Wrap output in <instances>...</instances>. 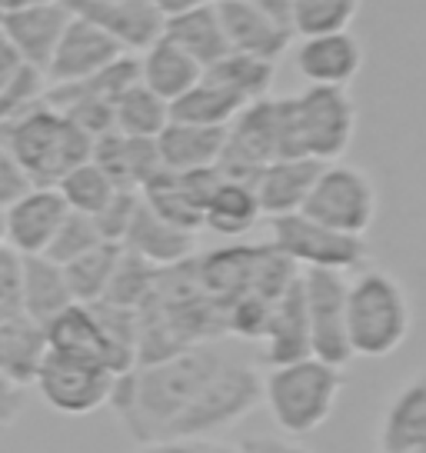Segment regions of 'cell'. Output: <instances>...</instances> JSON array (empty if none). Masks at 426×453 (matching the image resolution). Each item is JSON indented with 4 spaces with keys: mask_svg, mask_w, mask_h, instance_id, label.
Wrapping results in <instances>:
<instances>
[{
    "mask_svg": "<svg viewBox=\"0 0 426 453\" xmlns=\"http://www.w3.org/2000/svg\"><path fill=\"white\" fill-rule=\"evenodd\" d=\"M230 347H233L230 340H213V343L186 347L164 360L137 364L114 380L107 407H114L120 426L137 447L171 440L186 407L197 400L203 383L220 367Z\"/></svg>",
    "mask_w": 426,
    "mask_h": 453,
    "instance_id": "6da1fadb",
    "label": "cell"
},
{
    "mask_svg": "<svg viewBox=\"0 0 426 453\" xmlns=\"http://www.w3.org/2000/svg\"><path fill=\"white\" fill-rule=\"evenodd\" d=\"M413 330L407 287L380 267H360L346 277V340L350 354L384 360L397 354Z\"/></svg>",
    "mask_w": 426,
    "mask_h": 453,
    "instance_id": "7a4b0ae2",
    "label": "cell"
},
{
    "mask_svg": "<svg viewBox=\"0 0 426 453\" xmlns=\"http://www.w3.org/2000/svg\"><path fill=\"white\" fill-rule=\"evenodd\" d=\"M263 387V407L270 411V420L284 437H310L327 424L343 387H346V370L333 367L327 360L303 357L293 364L270 367L260 377Z\"/></svg>",
    "mask_w": 426,
    "mask_h": 453,
    "instance_id": "3957f363",
    "label": "cell"
},
{
    "mask_svg": "<svg viewBox=\"0 0 426 453\" xmlns=\"http://www.w3.org/2000/svg\"><path fill=\"white\" fill-rule=\"evenodd\" d=\"M0 141L14 154L34 187H57V180L77 164L90 160L94 141L73 127L47 100L20 117L0 120Z\"/></svg>",
    "mask_w": 426,
    "mask_h": 453,
    "instance_id": "277c9868",
    "label": "cell"
},
{
    "mask_svg": "<svg viewBox=\"0 0 426 453\" xmlns=\"http://www.w3.org/2000/svg\"><path fill=\"white\" fill-rule=\"evenodd\" d=\"M284 157H307L316 164L340 160L356 134V104L343 87H303L280 97Z\"/></svg>",
    "mask_w": 426,
    "mask_h": 453,
    "instance_id": "5b68a950",
    "label": "cell"
},
{
    "mask_svg": "<svg viewBox=\"0 0 426 453\" xmlns=\"http://www.w3.org/2000/svg\"><path fill=\"white\" fill-rule=\"evenodd\" d=\"M377 211H380V197H377L373 177L363 167L343 164V160L320 167L310 194L300 207V213H307L310 220L350 237H367V230L377 224Z\"/></svg>",
    "mask_w": 426,
    "mask_h": 453,
    "instance_id": "8992f818",
    "label": "cell"
},
{
    "mask_svg": "<svg viewBox=\"0 0 426 453\" xmlns=\"http://www.w3.org/2000/svg\"><path fill=\"white\" fill-rule=\"evenodd\" d=\"M270 247L293 264L297 270H333V273H356L369 264L367 237H350L333 226L310 220L307 213L273 217Z\"/></svg>",
    "mask_w": 426,
    "mask_h": 453,
    "instance_id": "52a82bcc",
    "label": "cell"
},
{
    "mask_svg": "<svg viewBox=\"0 0 426 453\" xmlns=\"http://www.w3.org/2000/svg\"><path fill=\"white\" fill-rule=\"evenodd\" d=\"M284 157V124L280 97H260L247 104L224 130V150L217 160L220 177L254 184V177L270 160Z\"/></svg>",
    "mask_w": 426,
    "mask_h": 453,
    "instance_id": "ba28073f",
    "label": "cell"
},
{
    "mask_svg": "<svg viewBox=\"0 0 426 453\" xmlns=\"http://www.w3.org/2000/svg\"><path fill=\"white\" fill-rule=\"evenodd\" d=\"M346 277L333 270H300L303 307L310 326V357L327 360L333 367H346L350 340H346Z\"/></svg>",
    "mask_w": 426,
    "mask_h": 453,
    "instance_id": "9c48e42d",
    "label": "cell"
},
{
    "mask_svg": "<svg viewBox=\"0 0 426 453\" xmlns=\"http://www.w3.org/2000/svg\"><path fill=\"white\" fill-rule=\"evenodd\" d=\"M114 380L117 373H110L103 364L77 360V357H64L47 350L34 387L41 390V396L54 411L71 413V417H84V413L107 407Z\"/></svg>",
    "mask_w": 426,
    "mask_h": 453,
    "instance_id": "30bf717a",
    "label": "cell"
},
{
    "mask_svg": "<svg viewBox=\"0 0 426 453\" xmlns=\"http://www.w3.org/2000/svg\"><path fill=\"white\" fill-rule=\"evenodd\" d=\"M217 184H220L217 167L186 170V173H173V170L160 167L141 187V200L167 224L197 234V230H203V207H207Z\"/></svg>",
    "mask_w": 426,
    "mask_h": 453,
    "instance_id": "8fae6325",
    "label": "cell"
},
{
    "mask_svg": "<svg viewBox=\"0 0 426 453\" xmlns=\"http://www.w3.org/2000/svg\"><path fill=\"white\" fill-rule=\"evenodd\" d=\"M290 57H293V71L307 87L350 90V84L363 71V43L354 30L297 37V43H290Z\"/></svg>",
    "mask_w": 426,
    "mask_h": 453,
    "instance_id": "7c38bea8",
    "label": "cell"
},
{
    "mask_svg": "<svg viewBox=\"0 0 426 453\" xmlns=\"http://www.w3.org/2000/svg\"><path fill=\"white\" fill-rule=\"evenodd\" d=\"M0 213H4V247H11L20 257H34L50 247L71 207L64 203L57 187H30L27 194H20Z\"/></svg>",
    "mask_w": 426,
    "mask_h": 453,
    "instance_id": "4fadbf2b",
    "label": "cell"
},
{
    "mask_svg": "<svg viewBox=\"0 0 426 453\" xmlns=\"http://www.w3.org/2000/svg\"><path fill=\"white\" fill-rule=\"evenodd\" d=\"M71 24L67 0L60 4H37V7H7L0 11V37L24 64L47 73L64 27Z\"/></svg>",
    "mask_w": 426,
    "mask_h": 453,
    "instance_id": "5bb4252c",
    "label": "cell"
},
{
    "mask_svg": "<svg viewBox=\"0 0 426 453\" xmlns=\"http://www.w3.org/2000/svg\"><path fill=\"white\" fill-rule=\"evenodd\" d=\"M213 7H217V20L224 30L227 50L260 57V60H270V64L290 54L293 30L286 27L284 20L263 14V11H256L243 0H213Z\"/></svg>",
    "mask_w": 426,
    "mask_h": 453,
    "instance_id": "9a60e30c",
    "label": "cell"
},
{
    "mask_svg": "<svg viewBox=\"0 0 426 453\" xmlns=\"http://www.w3.org/2000/svg\"><path fill=\"white\" fill-rule=\"evenodd\" d=\"M67 7L77 17H84L87 24L103 30L124 54L147 50L164 30V17L147 0H67Z\"/></svg>",
    "mask_w": 426,
    "mask_h": 453,
    "instance_id": "2e32d148",
    "label": "cell"
},
{
    "mask_svg": "<svg viewBox=\"0 0 426 453\" xmlns=\"http://www.w3.org/2000/svg\"><path fill=\"white\" fill-rule=\"evenodd\" d=\"M117 57H124V50L103 30L71 11V24L64 27L54 57L47 64V84H71V81L94 77L97 71L110 67Z\"/></svg>",
    "mask_w": 426,
    "mask_h": 453,
    "instance_id": "e0dca14e",
    "label": "cell"
},
{
    "mask_svg": "<svg viewBox=\"0 0 426 453\" xmlns=\"http://www.w3.org/2000/svg\"><path fill=\"white\" fill-rule=\"evenodd\" d=\"M256 347H260V364H267V367H280V364H293V360L310 357V326H307L300 273L297 280L273 300Z\"/></svg>",
    "mask_w": 426,
    "mask_h": 453,
    "instance_id": "ac0fdd59",
    "label": "cell"
},
{
    "mask_svg": "<svg viewBox=\"0 0 426 453\" xmlns=\"http://www.w3.org/2000/svg\"><path fill=\"white\" fill-rule=\"evenodd\" d=\"M320 167L323 164L307 160V157H280V160H270L267 167L260 170L250 187H254L263 220L297 213L303 207L307 194H310Z\"/></svg>",
    "mask_w": 426,
    "mask_h": 453,
    "instance_id": "d6986e66",
    "label": "cell"
},
{
    "mask_svg": "<svg viewBox=\"0 0 426 453\" xmlns=\"http://www.w3.org/2000/svg\"><path fill=\"white\" fill-rule=\"evenodd\" d=\"M377 443H380V453L426 450V370L413 373L410 380L390 396Z\"/></svg>",
    "mask_w": 426,
    "mask_h": 453,
    "instance_id": "ffe728a7",
    "label": "cell"
},
{
    "mask_svg": "<svg viewBox=\"0 0 426 453\" xmlns=\"http://www.w3.org/2000/svg\"><path fill=\"white\" fill-rule=\"evenodd\" d=\"M120 247L130 250V254H137L147 264H154V267H173V264H184V260L194 257L197 234L167 224L164 217H156L141 200Z\"/></svg>",
    "mask_w": 426,
    "mask_h": 453,
    "instance_id": "44dd1931",
    "label": "cell"
},
{
    "mask_svg": "<svg viewBox=\"0 0 426 453\" xmlns=\"http://www.w3.org/2000/svg\"><path fill=\"white\" fill-rule=\"evenodd\" d=\"M43 334H47V350L77 357V360H94V364H103L110 373H117L107 334H103L90 303H71L67 311H60L54 320L43 324Z\"/></svg>",
    "mask_w": 426,
    "mask_h": 453,
    "instance_id": "7402d4cb",
    "label": "cell"
},
{
    "mask_svg": "<svg viewBox=\"0 0 426 453\" xmlns=\"http://www.w3.org/2000/svg\"><path fill=\"white\" fill-rule=\"evenodd\" d=\"M90 160L97 164L117 190H137L160 170V157H156V143L143 141V137H124V134H103L90 147Z\"/></svg>",
    "mask_w": 426,
    "mask_h": 453,
    "instance_id": "603a6c76",
    "label": "cell"
},
{
    "mask_svg": "<svg viewBox=\"0 0 426 453\" xmlns=\"http://www.w3.org/2000/svg\"><path fill=\"white\" fill-rule=\"evenodd\" d=\"M224 130L227 127H197V124H177V120H171L154 141L160 167L173 170V173L217 167L220 150H224Z\"/></svg>",
    "mask_w": 426,
    "mask_h": 453,
    "instance_id": "cb8c5ba5",
    "label": "cell"
},
{
    "mask_svg": "<svg viewBox=\"0 0 426 453\" xmlns=\"http://www.w3.org/2000/svg\"><path fill=\"white\" fill-rule=\"evenodd\" d=\"M137 73H141V84L147 90H154L160 100L173 104L203 77V67L194 57H186L177 43H171L167 37H156L137 57Z\"/></svg>",
    "mask_w": 426,
    "mask_h": 453,
    "instance_id": "d4e9b609",
    "label": "cell"
},
{
    "mask_svg": "<svg viewBox=\"0 0 426 453\" xmlns=\"http://www.w3.org/2000/svg\"><path fill=\"white\" fill-rule=\"evenodd\" d=\"M71 303L73 297L67 290L60 264H54L43 254L20 257V313H27L30 320L43 326L60 311H67Z\"/></svg>",
    "mask_w": 426,
    "mask_h": 453,
    "instance_id": "484cf974",
    "label": "cell"
},
{
    "mask_svg": "<svg viewBox=\"0 0 426 453\" xmlns=\"http://www.w3.org/2000/svg\"><path fill=\"white\" fill-rule=\"evenodd\" d=\"M43 354H47V334L27 313H17L0 324V377L27 390L37 380Z\"/></svg>",
    "mask_w": 426,
    "mask_h": 453,
    "instance_id": "4316f807",
    "label": "cell"
},
{
    "mask_svg": "<svg viewBox=\"0 0 426 453\" xmlns=\"http://www.w3.org/2000/svg\"><path fill=\"white\" fill-rule=\"evenodd\" d=\"M260 220H263V213H260L254 187L220 177V184L213 187L210 200L203 207V230L227 237V241H240Z\"/></svg>",
    "mask_w": 426,
    "mask_h": 453,
    "instance_id": "83f0119b",
    "label": "cell"
},
{
    "mask_svg": "<svg viewBox=\"0 0 426 453\" xmlns=\"http://www.w3.org/2000/svg\"><path fill=\"white\" fill-rule=\"evenodd\" d=\"M160 37L177 43L186 57L197 60L203 71L227 54V41H224V30H220V20H217L213 0L210 4H200L194 11H184V14L164 17Z\"/></svg>",
    "mask_w": 426,
    "mask_h": 453,
    "instance_id": "f1b7e54d",
    "label": "cell"
},
{
    "mask_svg": "<svg viewBox=\"0 0 426 453\" xmlns=\"http://www.w3.org/2000/svg\"><path fill=\"white\" fill-rule=\"evenodd\" d=\"M243 107L247 104L240 97H233L227 87L213 84L210 77H200L186 94H180L171 104V120L197 124V127H227Z\"/></svg>",
    "mask_w": 426,
    "mask_h": 453,
    "instance_id": "f546056e",
    "label": "cell"
},
{
    "mask_svg": "<svg viewBox=\"0 0 426 453\" xmlns=\"http://www.w3.org/2000/svg\"><path fill=\"white\" fill-rule=\"evenodd\" d=\"M203 77H210L213 84L227 87L233 97H240L243 104H254L260 97H270V87L277 81V64L260 60L250 54H227L220 57L217 64H210Z\"/></svg>",
    "mask_w": 426,
    "mask_h": 453,
    "instance_id": "4dcf8cb0",
    "label": "cell"
},
{
    "mask_svg": "<svg viewBox=\"0 0 426 453\" xmlns=\"http://www.w3.org/2000/svg\"><path fill=\"white\" fill-rule=\"evenodd\" d=\"M171 124V104L137 81L114 100V130L124 137L156 141V134Z\"/></svg>",
    "mask_w": 426,
    "mask_h": 453,
    "instance_id": "1f68e13d",
    "label": "cell"
},
{
    "mask_svg": "<svg viewBox=\"0 0 426 453\" xmlns=\"http://www.w3.org/2000/svg\"><path fill=\"white\" fill-rule=\"evenodd\" d=\"M117 257H120V243H97L94 250L64 264V280H67L73 303H97L103 297L117 267Z\"/></svg>",
    "mask_w": 426,
    "mask_h": 453,
    "instance_id": "d6a6232c",
    "label": "cell"
},
{
    "mask_svg": "<svg viewBox=\"0 0 426 453\" xmlns=\"http://www.w3.org/2000/svg\"><path fill=\"white\" fill-rule=\"evenodd\" d=\"M363 0H290V30L293 37L350 30Z\"/></svg>",
    "mask_w": 426,
    "mask_h": 453,
    "instance_id": "836d02e7",
    "label": "cell"
},
{
    "mask_svg": "<svg viewBox=\"0 0 426 453\" xmlns=\"http://www.w3.org/2000/svg\"><path fill=\"white\" fill-rule=\"evenodd\" d=\"M156 270L154 264L141 260L137 254H130L120 247V257H117V267L110 273V283L103 290V303H114V307H127V311H137L143 300L150 297L156 280Z\"/></svg>",
    "mask_w": 426,
    "mask_h": 453,
    "instance_id": "e575fe53",
    "label": "cell"
},
{
    "mask_svg": "<svg viewBox=\"0 0 426 453\" xmlns=\"http://www.w3.org/2000/svg\"><path fill=\"white\" fill-rule=\"evenodd\" d=\"M114 190H117L114 180L94 160L77 164V167L67 170L57 180V194L64 197V203L77 213H87V217H94L107 200L114 197Z\"/></svg>",
    "mask_w": 426,
    "mask_h": 453,
    "instance_id": "d590c367",
    "label": "cell"
},
{
    "mask_svg": "<svg viewBox=\"0 0 426 453\" xmlns=\"http://www.w3.org/2000/svg\"><path fill=\"white\" fill-rule=\"evenodd\" d=\"M47 87H50L47 84V73L20 60L17 71L7 77V84L0 87V120L20 117V113H27L30 107L43 104Z\"/></svg>",
    "mask_w": 426,
    "mask_h": 453,
    "instance_id": "8d00e7d4",
    "label": "cell"
},
{
    "mask_svg": "<svg viewBox=\"0 0 426 453\" xmlns=\"http://www.w3.org/2000/svg\"><path fill=\"white\" fill-rule=\"evenodd\" d=\"M97 243H107V241L100 237L94 217L71 211L67 217H64V224L57 226V234H54L50 247L43 250V257H50L54 264H60V267H64V264L77 260V257L87 254V250H94Z\"/></svg>",
    "mask_w": 426,
    "mask_h": 453,
    "instance_id": "74e56055",
    "label": "cell"
},
{
    "mask_svg": "<svg viewBox=\"0 0 426 453\" xmlns=\"http://www.w3.org/2000/svg\"><path fill=\"white\" fill-rule=\"evenodd\" d=\"M137 203H141V194H137V190H114V197L94 213V224H97L100 237H103L107 243L124 241V234H127L130 220H133Z\"/></svg>",
    "mask_w": 426,
    "mask_h": 453,
    "instance_id": "f35d334b",
    "label": "cell"
},
{
    "mask_svg": "<svg viewBox=\"0 0 426 453\" xmlns=\"http://www.w3.org/2000/svg\"><path fill=\"white\" fill-rule=\"evenodd\" d=\"M20 313V254L0 247V324Z\"/></svg>",
    "mask_w": 426,
    "mask_h": 453,
    "instance_id": "ab89813d",
    "label": "cell"
},
{
    "mask_svg": "<svg viewBox=\"0 0 426 453\" xmlns=\"http://www.w3.org/2000/svg\"><path fill=\"white\" fill-rule=\"evenodd\" d=\"M30 180H27V173L20 170V164L14 160V154L4 147V141H0V211L4 207H11L20 194H27L30 190Z\"/></svg>",
    "mask_w": 426,
    "mask_h": 453,
    "instance_id": "60d3db41",
    "label": "cell"
},
{
    "mask_svg": "<svg viewBox=\"0 0 426 453\" xmlns=\"http://www.w3.org/2000/svg\"><path fill=\"white\" fill-rule=\"evenodd\" d=\"M137 453H237V443H224V440H217V437L156 440V443H143Z\"/></svg>",
    "mask_w": 426,
    "mask_h": 453,
    "instance_id": "b9f144b4",
    "label": "cell"
},
{
    "mask_svg": "<svg viewBox=\"0 0 426 453\" xmlns=\"http://www.w3.org/2000/svg\"><path fill=\"white\" fill-rule=\"evenodd\" d=\"M237 453H313L307 447H300L293 437H277V434H254V437H243L237 443Z\"/></svg>",
    "mask_w": 426,
    "mask_h": 453,
    "instance_id": "7bdbcfd3",
    "label": "cell"
},
{
    "mask_svg": "<svg viewBox=\"0 0 426 453\" xmlns=\"http://www.w3.org/2000/svg\"><path fill=\"white\" fill-rule=\"evenodd\" d=\"M27 407V394H24V387H17L11 383L7 377H0V426H11L24 413Z\"/></svg>",
    "mask_w": 426,
    "mask_h": 453,
    "instance_id": "ee69618b",
    "label": "cell"
},
{
    "mask_svg": "<svg viewBox=\"0 0 426 453\" xmlns=\"http://www.w3.org/2000/svg\"><path fill=\"white\" fill-rule=\"evenodd\" d=\"M160 17H173V14H184V11H194L200 4H210V0H147Z\"/></svg>",
    "mask_w": 426,
    "mask_h": 453,
    "instance_id": "f6af8a7d",
    "label": "cell"
},
{
    "mask_svg": "<svg viewBox=\"0 0 426 453\" xmlns=\"http://www.w3.org/2000/svg\"><path fill=\"white\" fill-rule=\"evenodd\" d=\"M243 4H250V7H256V11H263V14L277 17V20H284L286 27H290V0H243Z\"/></svg>",
    "mask_w": 426,
    "mask_h": 453,
    "instance_id": "bcb514c9",
    "label": "cell"
},
{
    "mask_svg": "<svg viewBox=\"0 0 426 453\" xmlns=\"http://www.w3.org/2000/svg\"><path fill=\"white\" fill-rule=\"evenodd\" d=\"M17 64H20V57L4 43V37H0V87L7 84V77L17 71Z\"/></svg>",
    "mask_w": 426,
    "mask_h": 453,
    "instance_id": "7dc6e473",
    "label": "cell"
},
{
    "mask_svg": "<svg viewBox=\"0 0 426 453\" xmlns=\"http://www.w3.org/2000/svg\"><path fill=\"white\" fill-rule=\"evenodd\" d=\"M37 4H60V0H4L0 11H7V7H37Z\"/></svg>",
    "mask_w": 426,
    "mask_h": 453,
    "instance_id": "c3c4849f",
    "label": "cell"
},
{
    "mask_svg": "<svg viewBox=\"0 0 426 453\" xmlns=\"http://www.w3.org/2000/svg\"><path fill=\"white\" fill-rule=\"evenodd\" d=\"M0 247H4V213H0Z\"/></svg>",
    "mask_w": 426,
    "mask_h": 453,
    "instance_id": "681fc988",
    "label": "cell"
},
{
    "mask_svg": "<svg viewBox=\"0 0 426 453\" xmlns=\"http://www.w3.org/2000/svg\"><path fill=\"white\" fill-rule=\"evenodd\" d=\"M107 4H114V0H107Z\"/></svg>",
    "mask_w": 426,
    "mask_h": 453,
    "instance_id": "f907efd6",
    "label": "cell"
},
{
    "mask_svg": "<svg viewBox=\"0 0 426 453\" xmlns=\"http://www.w3.org/2000/svg\"><path fill=\"white\" fill-rule=\"evenodd\" d=\"M0 7H4V0H0Z\"/></svg>",
    "mask_w": 426,
    "mask_h": 453,
    "instance_id": "816d5d0a",
    "label": "cell"
}]
</instances>
